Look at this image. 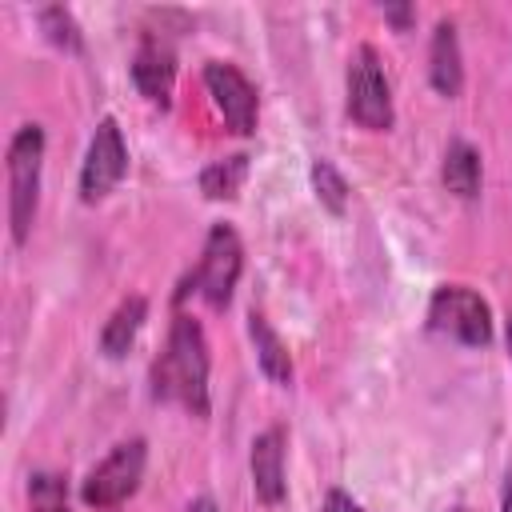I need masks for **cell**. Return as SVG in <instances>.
Instances as JSON below:
<instances>
[{"label":"cell","mask_w":512,"mask_h":512,"mask_svg":"<svg viewBox=\"0 0 512 512\" xmlns=\"http://www.w3.org/2000/svg\"><path fill=\"white\" fill-rule=\"evenodd\" d=\"M204 88L224 120L228 132L236 136H252L256 132V120H260V92L256 84L228 60H208L204 64Z\"/></svg>","instance_id":"8"},{"label":"cell","mask_w":512,"mask_h":512,"mask_svg":"<svg viewBox=\"0 0 512 512\" xmlns=\"http://www.w3.org/2000/svg\"><path fill=\"white\" fill-rule=\"evenodd\" d=\"M500 512H512V472L504 476V488H500Z\"/></svg>","instance_id":"22"},{"label":"cell","mask_w":512,"mask_h":512,"mask_svg":"<svg viewBox=\"0 0 512 512\" xmlns=\"http://www.w3.org/2000/svg\"><path fill=\"white\" fill-rule=\"evenodd\" d=\"M144 320H148V296H140V292L124 296V300L112 308V316L104 320V328H100V352H104L108 360H120V356L136 344Z\"/></svg>","instance_id":"13"},{"label":"cell","mask_w":512,"mask_h":512,"mask_svg":"<svg viewBox=\"0 0 512 512\" xmlns=\"http://www.w3.org/2000/svg\"><path fill=\"white\" fill-rule=\"evenodd\" d=\"M128 172V144H124V132L116 124V116H100L92 140H88V152H84V164H80V200L84 204H100Z\"/></svg>","instance_id":"7"},{"label":"cell","mask_w":512,"mask_h":512,"mask_svg":"<svg viewBox=\"0 0 512 512\" xmlns=\"http://www.w3.org/2000/svg\"><path fill=\"white\" fill-rule=\"evenodd\" d=\"M248 340H252V348H256V364H260V372H264L272 384L288 388L292 376H296V368H292V352H288V344L280 340V332L268 324V316L256 312V308L248 312Z\"/></svg>","instance_id":"12"},{"label":"cell","mask_w":512,"mask_h":512,"mask_svg":"<svg viewBox=\"0 0 512 512\" xmlns=\"http://www.w3.org/2000/svg\"><path fill=\"white\" fill-rule=\"evenodd\" d=\"M184 512H220V508H216V500H212V496H196Z\"/></svg>","instance_id":"21"},{"label":"cell","mask_w":512,"mask_h":512,"mask_svg":"<svg viewBox=\"0 0 512 512\" xmlns=\"http://www.w3.org/2000/svg\"><path fill=\"white\" fill-rule=\"evenodd\" d=\"M132 84L136 92L156 104V108H172V92H176V52L164 36L144 32L136 52H132Z\"/></svg>","instance_id":"9"},{"label":"cell","mask_w":512,"mask_h":512,"mask_svg":"<svg viewBox=\"0 0 512 512\" xmlns=\"http://www.w3.org/2000/svg\"><path fill=\"white\" fill-rule=\"evenodd\" d=\"M248 180V156L244 152H232V156H220L212 164L200 168V192L208 200H236V192L244 188Z\"/></svg>","instance_id":"15"},{"label":"cell","mask_w":512,"mask_h":512,"mask_svg":"<svg viewBox=\"0 0 512 512\" xmlns=\"http://www.w3.org/2000/svg\"><path fill=\"white\" fill-rule=\"evenodd\" d=\"M240 272H244V244H240L236 228L232 224H212L208 236H204V252L196 260V268L188 272V280L176 292V304L188 292H196V296H204L208 308H228L232 292L240 284Z\"/></svg>","instance_id":"3"},{"label":"cell","mask_w":512,"mask_h":512,"mask_svg":"<svg viewBox=\"0 0 512 512\" xmlns=\"http://www.w3.org/2000/svg\"><path fill=\"white\" fill-rule=\"evenodd\" d=\"M440 180L452 196L460 200H476L480 196V184H484V164H480V152L468 144V140H448L444 156H440Z\"/></svg>","instance_id":"14"},{"label":"cell","mask_w":512,"mask_h":512,"mask_svg":"<svg viewBox=\"0 0 512 512\" xmlns=\"http://www.w3.org/2000/svg\"><path fill=\"white\" fill-rule=\"evenodd\" d=\"M208 372H212V356H208V336L200 328L196 316L176 312L168 324V340L164 352L152 360L148 368V384H152V400L160 404H180L188 416L204 420L212 412V392H208Z\"/></svg>","instance_id":"1"},{"label":"cell","mask_w":512,"mask_h":512,"mask_svg":"<svg viewBox=\"0 0 512 512\" xmlns=\"http://www.w3.org/2000/svg\"><path fill=\"white\" fill-rule=\"evenodd\" d=\"M456 512H468V508H456Z\"/></svg>","instance_id":"24"},{"label":"cell","mask_w":512,"mask_h":512,"mask_svg":"<svg viewBox=\"0 0 512 512\" xmlns=\"http://www.w3.org/2000/svg\"><path fill=\"white\" fill-rule=\"evenodd\" d=\"M36 24L48 36V44H56L60 52H84V28L76 20L72 8L64 4H40L36 8Z\"/></svg>","instance_id":"16"},{"label":"cell","mask_w":512,"mask_h":512,"mask_svg":"<svg viewBox=\"0 0 512 512\" xmlns=\"http://www.w3.org/2000/svg\"><path fill=\"white\" fill-rule=\"evenodd\" d=\"M312 192H316V200L332 212V216H340L344 208H348V180H344V172L332 164V160H312Z\"/></svg>","instance_id":"17"},{"label":"cell","mask_w":512,"mask_h":512,"mask_svg":"<svg viewBox=\"0 0 512 512\" xmlns=\"http://www.w3.org/2000/svg\"><path fill=\"white\" fill-rule=\"evenodd\" d=\"M8 224L12 244H24L40 208V172H44V128L20 124L8 140Z\"/></svg>","instance_id":"2"},{"label":"cell","mask_w":512,"mask_h":512,"mask_svg":"<svg viewBox=\"0 0 512 512\" xmlns=\"http://www.w3.org/2000/svg\"><path fill=\"white\" fill-rule=\"evenodd\" d=\"M28 504H32V512H72L68 508V480L60 472H32L28 476Z\"/></svg>","instance_id":"18"},{"label":"cell","mask_w":512,"mask_h":512,"mask_svg":"<svg viewBox=\"0 0 512 512\" xmlns=\"http://www.w3.org/2000/svg\"><path fill=\"white\" fill-rule=\"evenodd\" d=\"M144 468H148V440L144 436L120 440L100 464L88 468V476L80 480V500L96 512H112L136 496Z\"/></svg>","instance_id":"5"},{"label":"cell","mask_w":512,"mask_h":512,"mask_svg":"<svg viewBox=\"0 0 512 512\" xmlns=\"http://www.w3.org/2000/svg\"><path fill=\"white\" fill-rule=\"evenodd\" d=\"M320 512H368V508H364V504H356L344 488H332V492L324 496V508H320Z\"/></svg>","instance_id":"20"},{"label":"cell","mask_w":512,"mask_h":512,"mask_svg":"<svg viewBox=\"0 0 512 512\" xmlns=\"http://www.w3.org/2000/svg\"><path fill=\"white\" fill-rule=\"evenodd\" d=\"M508 356H512V312H508Z\"/></svg>","instance_id":"23"},{"label":"cell","mask_w":512,"mask_h":512,"mask_svg":"<svg viewBox=\"0 0 512 512\" xmlns=\"http://www.w3.org/2000/svg\"><path fill=\"white\" fill-rule=\"evenodd\" d=\"M344 92H348V116L364 132H388L396 124L392 84H388V72H384L380 52L372 44H356V52L348 56Z\"/></svg>","instance_id":"4"},{"label":"cell","mask_w":512,"mask_h":512,"mask_svg":"<svg viewBox=\"0 0 512 512\" xmlns=\"http://www.w3.org/2000/svg\"><path fill=\"white\" fill-rule=\"evenodd\" d=\"M380 12H384V20H388L396 32H408V28L416 24V8H412V4H380Z\"/></svg>","instance_id":"19"},{"label":"cell","mask_w":512,"mask_h":512,"mask_svg":"<svg viewBox=\"0 0 512 512\" xmlns=\"http://www.w3.org/2000/svg\"><path fill=\"white\" fill-rule=\"evenodd\" d=\"M284 428H264L252 440L248 452V472H252V492L260 504H284L288 496V472H284Z\"/></svg>","instance_id":"10"},{"label":"cell","mask_w":512,"mask_h":512,"mask_svg":"<svg viewBox=\"0 0 512 512\" xmlns=\"http://www.w3.org/2000/svg\"><path fill=\"white\" fill-rule=\"evenodd\" d=\"M428 80L440 96L456 100L464 92V52H460V36H456V20L440 16L428 40Z\"/></svg>","instance_id":"11"},{"label":"cell","mask_w":512,"mask_h":512,"mask_svg":"<svg viewBox=\"0 0 512 512\" xmlns=\"http://www.w3.org/2000/svg\"><path fill=\"white\" fill-rule=\"evenodd\" d=\"M428 324L468 348H484L492 340V308L468 284H440L428 300Z\"/></svg>","instance_id":"6"}]
</instances>
